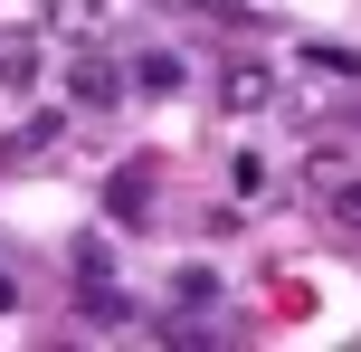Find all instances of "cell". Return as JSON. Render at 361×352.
Listing matches in <instances>:
<instances>
[{"label":"cell","mask_w":361,"mask_h":352,"mask_svg":"<svg viewBox=\"0 0 361 352\" xmlns=\"http://www.w3.org/2000/svg\"><path fill=\"white\" fill-rule=\"evenodd\" d=\"M114 95H124V67H114L105 48H76V57H67V105H86V114H105Z\"/></svg>","instance_id":"obj_1"},{"label":"cell","mask_w":361,"mask_h":352,"mask_svg":"<svg viewBox=\"0 0 361 352\" xmlns=\"http://www.w3.org/2000/svg\"><path fill=\"white\" fill-rule=\"evenodd\" d=\"M219 105L228 114H267L276 105V67L267 57H228V67H219Z\"/></svg>","instance_id":"obj_2"},{"label":"cell","mask_w":361,"mask_h":352,"mask_svg":"<svg viewBox=\"0 0 361 352\" xmlns=\"http://www.w3.org/2000/svg\"><path fill=\"white\" fill-rule=\"evenodd\" d=\"M105 219L114 229H152V162H124L105 181Z\"/></svg>","instance_id":"obj_3"},{"label":"cell","mask_w":361,"mask_h":352,"mask_svg":"<svg viewBox=\"0 0 361 352\" xmlns=\"http://www.w3.org/2000/svg\"><path fill=\"white\" fill-rule=\"evenodd\" d=\"M295 181H305V190H324V200H333V190L352 181V162H343V152H333V143H314L305 162H295Z\"/></svg>","instance_id":"obj_4"},{"label":"cell","mask_w":361,"mask_h":352,"mask_svg":"<svg viewBox=\"0 0 361 352\" xmlns=\"http://www.w3.org/2000/svg\"><path fill=\"white\" fill-rule=\"evenodd\" d=\"M171 296H180V305H209V296H219V277H209V267H180Z\"/></svg>","instance_id":"obj_5"},{"label":"cell","mask_w":361,"mask_h":352,"mask_svg":"<svg viewBox=\"0 0 361 352\" xmlns=\"http://www.w3.org/2000/svg\"><path fill=\"white\" fill-rule=\"evenodd\" d=\"M324 210H333V229H361V171H352V181H343V190H333V200H324Z\"/></svg>","instance_id":"obj_6"},{"label":"cell","mask_w":361,"mask_h":352,"mask_svg":"<svg viewBox=\"0 0 361 352\" xmlns=\"http://www.w3.org/2000/svg\"><path fill=\"white\" fill-rule=\"evenodd\" d=\"M133 76H143V95H171V86H180V67H171V57H143Z\"/></svg>","instance_id":"obj_7"},{"label":"cell","mask_w":361,"mask_h":352,"mask_svg":"<svg viewBox=\"0 0 361 352\" xmlns=\"http://www.w3.org/2000/svg\"><path fill=\"white\" fill-rule=\"evenodd\" d=\"M162 10H180V19H200V10H228V0H162Z\"/></svg>","instance_id":"obj_8"},{"label":"cell","mask_w":361,"mask_h":352,"mask_svg":"<svg viewBox=\"0 0 361 352\" xmlns=\"http://www.w3.org/2000/svg\"><path fill=\"white\" fill-rule=\"evenodd\" d=\"M0 315H10V277H0Z\"/></svg>","instance_id":"obj_9"}]
</instances>
